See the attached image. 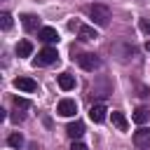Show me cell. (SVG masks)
Here are the masks:
<instances>
[{
  "label": "cell",
  "instance_id": "obj_4",
  "mask_svg": "<svg viewBox=\"0 0 150 150\" xmlns=\"http://www.w3.org/2000/svg\"><path fill=\"white\" fill-rule=\"evenodd\" d=\"M56 59H59L56 49H54V47H45V49L38 54V59H35V66H49V63H54Z\"/></svg>",
  "mask_w": 150,
  "mask_h": 150
},
{
  "label": "cell",
  "instance_id": "obj_7",
  "mask_svg": "<svg viewBox=\"0 0 150 150\" xmlns=\"http://www.w3.org/2000/svg\"><path fill=\"white\" fill-rule=\"evenodd\" d=\"M14 87L21 89V91H35V89H38L35 80H30V77H16V80H14Z\"/></svg>",
  "mask_w": 150,
  "mask_h": 150
},
{
  "label": "cell",
  "instance_id": "obj_16",
  "mask_svg": "<svg viewBox=\"0 0 150 150\" xmlns=\"http://www.w3.org/2000/svg\"><path fill=\"white\" fill-rule=\"evenodd\" d=\"M7 143H9L12 148H21V145H23V136H21V134H12V136L7 138Z\"/></svg>",
  "mask_w": 150,
  "mask_h": 150
},
{
  "label": "cell",
  "instance_id": "obj_20",
  "mask_svg": "<svg viewBox=\"0 0 150 150\" xmlns=\"http://www.w3.org/2000/svg\"><path fill=\"white\" fill-rule=\"evenodd\" d=\"M70 150H87V145H84V143H80V141H73Z\"/></svg>",
  "mask_w": 150,
  "mask_h": 150
},
{
  "label": "cell",
  "instance_id": "obj_9",
  "mask_svg": "<svg viewBox=\"0 0 150 150\" xmlns=\"http://www.w3.org/2000/svg\"><path fill=\"white\" fill-rule=\"evenodd\" d=\"M105 105L103 103H96V105H91V110H89V117L94 120V122H103L105 120Z\"/></svg>",
  "mask_w": 150,
  "mask_h": 150
},
{
  "label": "cell",
  "instance_id": "obj_6",
  "mask_svg": "<svg viewBox=\"0 0 150 150\" xmlns=\"http://www.w3.org/2000/svg\"><path fill=\"white\" fill-rule=\"evenodd\" d=\"M148 143H150V129H145V127H141V129H138V131L134 134V145L143 150V148H145Z\"/></svg>",
  "mask_w": 150,
  "mask_h": 150
},
{
  "label": "cell",
  "instance_id": "obj_10",
  "mask_svg": "<svg viewBox=\"0 0 150 150\" xmlns=\"http://www.w3.org/2000/svg\"><path fill=\"white\" fill-rule=\"evenodd\" d=\"M59 87H61L63 91H70V89L75 87V77H73L70 73H61V75H59Z\"/></svg>",
  "mask_w": 150,
  "mask_h": 150
},
{
  "label": "cell",
  "instance_id": "obj_2",
  "mask_svg": "<svg viewBox=\"0 0 150 150\" xmlns=\"http://www.w3.org/2000/svg\"><path fill=\"white\" fill-rule=\"evenodd\" d=\"M77 63H80L84 70L94 73V70L101 66V59H98L96 54H91V52H84V54H80V56H77Z\"/></svg>",
  "mask_w": 150,
  "mask_h": 150
},
{
  "label": "cell",
  "instance_id": "obj_17",
  "mask_svg": "<svg viewBox=\"0 0 150 150\" xmlns=\"http://www.w3.org/2000/svg\"><path fill=\"white\" fill-rule=\"evenodd\" d=\"M0 26H2V30H9V28H12V16H9L7 12L0 14Z\"/></svg>",
  "mask_w": 150,
  "mask_h": 150
},
{
  "label": "cell",
  "instance_id": "obj_18",
  "mask_svg": "<svg viewBox=\"0 0 150 150\" xmlns=\"http://www.w3.org/2000/svg\"><path fill=\"white\" fill-rule=\"evenodd\" d=\"M14 105H16V108H19V110H26V108H28V105H30V103H28V101H26V98H19V96H16V98H14Z\"/></svg>",
  "mask_w": 150,
  "mask_h": 150
},
{
  "label": "cell",
  "instance_id": "obj_1",
  "mask_svg": "<svg viewBox=\"0 0 150 150\" xmlns=\"http://www.w3.org/2000/svg\"><path fill=\"white\" fill-rule=\"evenodd\" d=\"M89 16H91V21L96 23V26H108V21H110V9L105 7V5H101V2H96V5H89Z\"/></svg>",
  "mask_w": 150,
  "mask_h": 150
},
{
  "label": "cell",
  "instance_id": "obj_8",
  "mask_svg": "<svg viewBox=\"0 0 150 150\" xmlns=\"http://www.w3.org/2000/svg\"><path fill=\"white\" fill-rule=\"evenodd\" d=\"M66 134H68V136L75 141V138H80V136L84 134V124H82L80 120H75V122H70V124L66 127Z\"/></svg>",
  "mask_w": 150,
  "mask_h": 150
},
{
  "label": "cell",
  "instance_id": "obj_14",
  "mask_svg": "<svg viewBox=\"0 0 150 150\" xmlns=\"http://www.w3.org/2000/svg\"><path fill=\"white\" fill-rule=\"evenodd\" d=\"M30 52H33V45H30L28 40H21V42L16 45V54H19V56H30Z\"/></svg>",
  "mask_w": 150,
  "mask_h": 150
},
{
  "label": "cell",
  "instance_id": "obj_21",
  "mask_svg": "<svg viewBox=\"0 0 150 150\" xmlns=\"http://www.w3.org/2000/svg\"><path fill=\"white\" fill-rule=\"evenodd\" d=\"M145 49H148V52H150V40H148V42H145Z\"/></svg>",
  "mask_w": 150,
  "mask_h": 150
},
{
  "label": "cell",
  "instance_id": "obj_3",
  "mask_svg": "<svg viewBox=\"0 0 150 150\" xmlns=\"http://www.w3.org/2000/svg\"><path fill=\"white\" fill-rule=\"evenodd\" d=\"M56 112H59L61 117H73V115L77 112V103H75L73 98H61L59 105H56Z\"/></svg>",
  "mask_w": 150,
  "mask_h": 150
},
{
  "label": "cell",
  "instance_id": "obj_19",
  "mask_svg": "<svg viewBox=\"0 0 150 150\" xmlns=\"http://www.w3.org/2000/svg\"><path fill=\"white\" fill-rule=\"evenodd\" d=\"M138 26H141V30H143L145 35H150V19H141Z\"/></svg>",
  "mask_w": 150,
  "mask_h": 150
},
{
  "label": "cell",
  "instance_id": "obj_12",
  "mask_svg": "<svg viewBox=\"0 0 150 150\" xmlns=\"http://www.w3.org/2000/svg\"><path fill=\"white\" fill-rule=\"evenodd\" d=\"M110 117H112V124H115V127H117L120 131H127L129 122H127V117H124V115H122L120 110H112V115H110Z\"/></svg>",
  "mask_w": 150,
  "mask_h": 150
},
{
  "label": "cell",
  "instance_id": "obj_5",
  "mask_svg": "<svg viewBox=\"0 0 150 150\" xmlns=\"http://www.w3.org/2000/svg\"><path fill=\"white\" fill-rule=\"evenodd\" d=\"M38 38H40L42 42H47V45L59 42V33H56V28H52V26H42V28L38 30Z\"/></svg>",
  "mask_w": 150,
  "mask_h": 150
},
{
  "label": "cell",
  "instance_id": "obj_13",
  "mask_svg": "<svg viewBox=\"0 0 150 150\" xmlns=\"http://www.w3.org/2000/svg\"><path fill=\"white\" fill-rule=\"evenodd\" d=\"M21 23H23V28H28V30H35V28L40 26V19H38L35 14H23V16H21Z\"/></svg>",
  "mask_w": 150,
  "mask_h": 150
},
{
  "label": "cell",
  "instance_id": "obj_15",
  "mask_svg": "<svg viewBox=\"0 0 150 150\" xmlns=\"http://www.w3.org/2000/svg\"><path fill=\"white\" fill-rule=\"evenodd\" d=\"M148 117H150V112H148L145 108H136V110H134V122H136V124H145Z\"/></svg>",
  "mask_w": 150,
  "mask_h": 150
},
{
  "label": "cell",
  "instance_id": "obj_11",
  "mask_svg": "<svg viewBox=\"0 0 150 150\" xmlns=\"http://www.w3.org/2000/svg\"><path fill=\"white\" fill-rule=\"evenodd\" d=\"M77 35H80V40H96L98 38V33L94 30V26H80Z\"/></svg>",
  "mask_w": 150,
  "mask_h": 150
}]
</instances>
